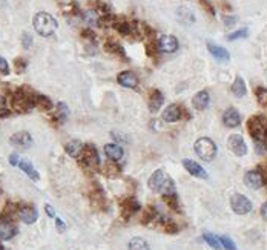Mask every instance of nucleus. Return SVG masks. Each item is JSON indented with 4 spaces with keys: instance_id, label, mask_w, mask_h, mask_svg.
I'll return each mask as SVG.
<instances>
[{
    "instance_id": "f257e3e1",
    "label": "nucleus",
    "mask_w": 267,
    "mask_h": 250,
    "mask_svg": "<svg viewBox=\"0 0 267 250\" xmlns=\"http://www.w3.org/2000/svg\"><path fill=\"white\" fill-rule=\"evenodd\" d=\"M149 189L154 191V192H160L163 193L164 196L169 195H175V186L174 181L170 180V176L163 171V169H158L155 171L151 178H149Z\"/></svg>"
},
{
    "instance_id": "f03ea898",
    "label": "nucleus",
    "mask_w": 267,
    "mask_h": 250,
    "mask_svg": "<svg viewBox=\"0 0 267 250\" xmlns=\"http://www.w3.org/2000/svg\"><path fill=\"white\" fill-rule=\"evenodd\" d=\"M34 29L41 37H49L57 31V20L49 13H39L34 17Z\"/></svg>"
},
{
    "instance_id": "7ed1b4c3",
    "label": "nucleus",
    "mask_w": 267,
    "mask_h": 250,
    "mask_svg": "<svg viewBox=\"0 0 267 250\" xmlns=\"http://www.w3.org/2000/svg\"><path fill=\"white\" fill-rule=\"evenodd\" d=\"M194 149L197 152V155L205 161H212L217 157V146L210 138L207 137H201L195 141Z\"/></svg>"
},
{
    "instance_id": "20e7f679",
    "label": "nucleus",
    "mask_w": 267,
    "mask_h": 250,
    "mask_svg": "<svg viewBox=\"0 0 267 250\" xmlns=\"http://www.w3.org/2000/svg\"><path fill=\"white\" fill-rule=\"evenodd\" d=\"M249 132L255 141L267 143V120L264 117H252L249 120Z\"/></svg>"
},
{
    "instance_id": "39448f33",
    "label": "nucleus",
    "mask_w": 267,
    "mask_h": 250,
    "mask_svg": "<svg viewBox=\"0 0 267 250\" xmlns=\"http://www.w3.org/2000/svg\"><path fill=\"white\" fill-rule=\"evenodd\" d=\"M230 207H232V211L237 215H246V213H249L253 209V206H252L249 198L241 195V193H233L232 195Z\"/></svg>"
},
{
    "instance_id": "423d86ee",
    "label": "nucleus",
    "mask_w": 267,
    "mask_h": 250,
    "mask_svg": "<svg viewBox=\"0 0 267 250\" xmlns=\"http://www.w3.org/2000/svg\"><path fill=\"white\" fill-rule=\"evenodd\" d=\"M82 163L86 166V168H97V166L100 164V157H99V152L97 149H95V146L92 144H86L83 148L82 154Z\"/></svg>"
},
{
    "instance_id": "0eeeda50",
    "label": "nucleus",
    "mask_w": 267,
    "mask_h": 250,
    "mask_svg": "<svg viewBox=\"0 0 267 250\" xmlns=\"http://www.w3.org/2000/svg\"><path fill=\"white\" fill-rule=\"evenodd\" d=\"M227 146L229 149L237 155V157H244L247 154V144L244 143V138L238 134H233L227 138Z\"/></svg>"
},
{
    "instance_id": "6e6552de",
    "label": "nucleus",
    "mask_w": 267,
    "mask_h": 250,
    "mask_svg": "<svg viewBox=\"0 0 267 250\" xmlns=\"http://www.w3.org/2000/svg\"><path fill=\"white\" fill-rule=\"evenodd\" d=\"M9 143H11L17 149H28L29 146L33 144V137H31L29 132L20 131V132H16L13 137L9 138Z\"/></svg>"
},
{
    "instance_id": "1a4fd4ad",
    "label": "nucleus",
    "mask_w": 267,
    "mask_h": 250,
    "mask_svg": "<svg viewBox=\"0 0 267 250\" xmlns=\"http://www.w3.org/2000/svg\"><path fill=\"white\" fill-rule=\"evenodd\" d=\"M223 123H224V126L226 128H238L240 124H241V115H240V112L235 109V108H229L224 111L223 114Z\"/></svg>"
},
{
    "instance_id": "9d476101",
    "label": "nucleus",
    "mask_w": 267,
    "mask_h": 250,
    "mask_svg": "<svg viewBox=\"0 0 267 250\" xmlns=\"http://www.w3.org/2000/svg\"><path fill=\"white\" fill-rule=\"evenodd\" d=\"M244 183L249 189H260L264 184V176L260 171H249L244 175Z\"/></svg>"
},
{
    "instance_id": "9b49d317",
    "label": "nucleus",
    "mask_w": 267,
    "mask_h": 250,
    "mask_svg": "<svg viewBox=\"0 0 267 250\" xmlns=\"http://www.w3.org/2000/svg\"><path fill=\"white\" fill-rule=\"evenodd\" d=\"M158 49L162 51V53H166V54L175 53V51L178 49V40L174 36H163V37H160V40H158Z\"/></svg>"
},
{
    "instance_id": "f8f14e48",
    "label": "nucleus",
    "mask_w": 267,
    "mask_h": 250,
    "mask_svg": "<svg viewBox=\"0 0 267 250\" xmlns=\"http://www.w3.org/2000/svg\"><path fill=\"white\" fill-rule=\"evenodd\" d=\"M183 166H185V169L192 175V176H197V178H207V172L201 168V166L197 163V161H194V160H189V158H186V160H183Z\"/></svg>"
},
{
    "instance_id": "ddd939ff",
    "label": "nucleus",
    "mask_w": 267,
    "mask_h": 250,
    "mask_svg": "<svg viewBox=\"0 0 267 250\" xmlns=\"http://www.w3.org/2000/svg\"><path fill=\"white\" fill-rule=\"evenodd\" d=\"M104 154L111 161H120V160H123L124 151L122 146L115 144V143H109L104 146Z\"/></svg>"
},
{
    "instance_id": "4468645a",
    "label": "nucleus",
    "mask_w": 267,
    "mask_h": 250,
    "mask_svg": "<svg viewBox=\"0 0 267 250\" xmlns=\"http://www.w3.org/2000/svg\"><path fill=\"white\" fill-rule=\"evenodd\" d=\"M117 80H119V83H120L122 86L131 88V89L137 88V85H138L137 76L134 74V72H131V71H123V72H120L119 77H117Z\"/></svg>"
},
{
    "instance_id": "2eb2a0df",
    "label": "nucleus",
    "mask_w": 267,
    "mask_h": 250,
    "mask_svg": "<svg viewBox=\"0 0 267 250\" xmlns=\"http://www.w3.org/2000/svg\"><path fill=\"white\" fill-rule=\"evenodd\" d=\"M19 218L25 224H33V223L37 221L39 213H37V211L34 209V207L25 206V207H20V209H19Z\"/></svg>"
},
{
    "instance_id": "dca6fc26",
    "label": "nucleus",
    "mask_w": 267,
    "mask_h": 250,
    "mask_svg": "<svg viewBox=\"0 0 267 250\" xmlns=\"http://www.w3.org/2000/svg\"><path fill=\"white\" fill-rule=\"evenodd\" d=\"M209 103H210V96L207 91H200L198 94H195V97L192 98V105L198 111L206 109L209 106Z\"/></svg>"
},
{
    "instance_id": "f3484780",
    "label": "nucleus",
    "mask_w": 267,
    "mask_h": 250,
    "mask_svg": "<svg viewBox=\"0 0 267 250\" xmlns=\"http://www.w3.org/2000/svg\"><path fill=\"white\" fill-rule=\"evenodd\" d=\"M17 233V227L9 223V221H2L0 223V239L2 241H8V239L14 238Z\"/></svg>"
},
{
    "instance_id": "a211bd4d",
    "label": "nucleus",
    "mask_w": 267,
    "mask_h": 250,
    "mask_svg": "<svg viewBox=\"0 0 267 250\" xmlns=\"http://www.w3.org/2000/svg\"><path fill=\"white\" fill-rule=\"evenodd\" d=\"M207 49H209V53L212 54V57H215L220 61H229V58H230V54H229L227 49L213 45V43H210V41L207 43Z\"/></svg>"
},
{
    "instance_id": "6ab92c4d",
    "label": "nucleus",
    "mask_w": 267,
    "mask_h": 250,
    "mask_svg": "<svg viewBox=\"0 0 267 250\" xmlns=\"http://www.w3.org/2000/svg\"><path fill=\"white\" fill-rule=\"evenodd\" d=\"M181 118V111L177 105H169L163 112V120L167 123H175Z\"/></svg>"
},
{
    "instance_id": "aec40b11",
    "label": "nucleus",
    "mask_w": 267,
    "mask_h": 250,
    "mask_svg": "<svg viewBox=\"0 0 267 250\" xmlns=\"http://www.w3.org/2000/svg\"><path fill=\"white\" fill-rule=\"evenodd\" d=\"M163 103H164L163 94L160 92V91H154L151 94V98H149V111H151V112H157L160 108L163 106Z\"/></svg>"
},
{
    "instance_id": "412c9836",
    "label": "nucleus",
    "mask_w": 267,
    "mask_h": 250,
    "mask_svg": "<svg viewBox=\"0 0 267 250\" xmlns=\"http://www.w3.org/2000/svg\"><path fill=\"white\" fill-rule=\"evenodd\" d=\"M19 168H20V171H23L31 180H34V181H39L40 180V175H39V172L34 169V166L31 164L29 161H26V160H20L19 161Z\"/></svg>"
},
{
    "instance_id": "4be33fe9",
    "label": "nucleus",
    "mask_w": 267,
    "mask_h": 250,
    "mask_svg": "<svg viewBox=\"0 0 267 250\" xmlns=\"http://www.w3.org/2000/svg\"><path fill=\"white\" fill-rule=\"evenodd\" d=\"M83 148H84V146H83L82 141H79V140H71V141L66 143L65 151H66L68 155H71V157L77 158V157H80V154H82Z\"/></svg>"
},
{
    "instance_id": "5701e85b",
    "label": "nucleus",
    "mask_w": 267,
    "mask_h": 250,
    "mask_svg": "<svg viewBox=\"0 0 267 250\" xmlns=\"http://www.w3.org/2000/svg\"><path fill=\"white\" fill-rule=\"evenodd\" d=\"M230 91H232V94H233V96L237 97V98L244 97V96H246V92H247V88H246L244 80H243L241 77H237V78H235V81H233V85H232Z\"/></svg>"
},
{
    "instance_id": "b1692460",
    "label": "nucleus",
    "mask_w": 267,
    "mask_h": 250,
    "mask_svg": "<svg viewBox=\"0 0 267 250\" xmlns=\"http://www.w3.org/2000/svg\"><path fill=\"white\" fill-rule=\"evenodd\" d=\"M138 209H140V204H138L137 201H134V200H127V201L123 204V216H124V218H129V216H132Z\"/></svg>"
},
{
    "instance_id": "393cba45",
    "label": "nucleus",
    "mask_w": 267,
    "mask_h": 250,
    "mask_svg": "<svg viewBox=\"0 0 267 250\" xmlns=\"http://www.w3.org/2000/svg\"><path fill=\"white\" fill-rule=\"evenodd\" d=\"M127 247H129V250H151L147 241L143 238H132Z\"/></svg>"
},
{
    "instance_id": "a878e982",
    "label": "nucleus",
    "mask_w": 267,
    "mask_h": 250,
    "mask_svg": "<svg viewBox=\"0 0 267 250\" xmlns=\"http://www.w3.org/2000/svg\"><path fill=\"white\" fill-rule=\"evenodd\" d=\"M203 239H205V241H206L213 250H221V249H223L220 238H217L215 235H212V233H205V235H203Z\"/></svg>"
},
{
    "instance_id": "bb28decb",
    "label": "nucleus",
    "mask_w": 267,
    "mask_h": 250,
    "mask_svg": "<svg viewBox=\"0 0 267 250\" xmlns=\"http://www.w3.org/2000/svg\"><path fill=\"white\" fill-rule=\"evenodd\" d=\"M104 49L108 51L109 54H115V56L124 57V49L119 43H115V41H108V43L104 45Z\"/></svg>"
},
{
    "instance_id": "cd10ccee",
    "label": "nucleus",
    "mask_w": 267,
    "mask_h": 250,
    "mask_svg": "<svg viewBox=\"0 0 267 250\" xmlns=\"http://www.w3.org/2000/svg\"><path fill=\"white\" fill-rule=\"evenodd\" d=\"M68 115H69V109H68V106L65 105V103H59L57 105V118L60 120V121H65L66 118H68Z\"/></svg>"
},
{
    "instance_id": "c85d7f7f",
    "label": "nucleus",
    "mask_w": 267,
    "mask_h": 250,
    "mask_svg": "<svg viewBox=\"0 0 267 250\" xmlns=\"http://www.w3.org/2000/svg\"><path fill=\"white\" fill-rule=\"evenodd\" d=\"M247 36H249L247 28H243V29H238V31H235V33L229 34L227 36V40L233 41V40H238V38H244V37H247Z\"/></svg>"
},
{
    "instance_id": "c756f323",
    "label": "nucleus",
    "mask_w": 267,
    "mask_h": 250,
    "mask_svg": "<svg viewBox=\"0 0 267 250\" xmlns=\"http://www.w3.org/2000/svg\"><path fill=\"white\" fill-rule=\"evenodd\" d=\"M256 98H258L260 105L263 108H267V89H264V88L256 89Z\"/></svg>"
},
{
    "instance_id": "7c9ffc66",
    "label": "nucleus",
    "mask_w": 267,
    "mask_h": 250,
    "mask_svg": "<svg viewBox=\"0 0 267 250\" xmlns=\"http://www.w3.org/2000/svg\"><path fill=\"white\" fill-rule=\"evenodd\" d=\"M36 106H40V108H43V109H51L52 108L49 98L43 97V96H37L36 97Z\"/></svg>"
},
{
    "instance_id": "2f4dec72",
    "label": "nucleus",
    "mask_w": 267,
    "mask_h": 250,
    "mask_svg": "<svg viewBox=\"0 0 267 250\" xmlns=\"http://www.w3.org/2000/svg\"><path fill=\"white\" fill-rule=\"evenodd\" d=\"M220 241H221V246L226 250H238L237 246H235V243L232 241V238H229V236H221Z\"/></svg>"
},
{
    "instance_id": "473e14b6",
    "label": "nucleus",
    "mask_w": 267,
    "mask_h": 250,
    "mask_svg": "<svg viewBox=\"0 0 267 250\" xmlns=\"http://www.w3.org/2000/svg\"><path fill=\"white\" fill-rule=\"evenodd\" d=\"M22 45L25 49L31 48V45H33V37H31V34H28V33L22 34Z\"/></svg>"
},
{
    "instance_id": "72a5a7b5",
    "label": "nucleus",
    "mask_w": 267,
    "mask_h": 250,
    "mask_svg": "<svg viewBox=\"0 0 267 250\" xmlns=\"http://www.w3.org/2000/svg\"><path fill=\"white\" fill-rule=\"evenodd\" d=\"M0 72L2 74H9V65L3 57H0Z\"/></svg>"
},
{
    "instance_id": "f704fd0d",
    "label": "nucleus",
    "mask_w": 267,
    "mask_h": 250,
    "mask_svg": "<svg viewBox=\"0 0 267 250\" xmlns=\"http://www.w3.org/2000/svg\"><path fill=\"white\" fill-rule=\"evenodd\" d=\"M16 65H17V71H19V72H22V71H25L26 61H25L23 58H20V60L17 58V60H16Z\"/></svg>"
},
{
    "instance_id": "c9c22d12",
    "label": "nucleus",
    "mask_w": 267,
    "mask_h": 250,
    "mask_svg": "<svg viewBox=\"0 0 267 250\" xmlns=\"http://www.w3.org/2000/svg\"><path fill=\"white\" fill-rule=\"evenodd\" d=\"M237 23V17H224V25L226 26H232V25H235Z\"/></svg>"
},
{
    "instance_id": "e433bc0d",
    "label": "nucleus",
    "mask_w": 267,
    "mask_h": 250,
    "mask_svg": "<svg viewBox=\"0 0 267 250\" xmlns=\"http://www.w3.org/2000/svg\"><path fill=\"white\" fill-rule=\"evenodd\" d=\"M9 112H5V98L3 96H0V115H6Z\"/></svg>"
},
{
    "instance_id": "4c0bfd02",
    "label": "nucleus",
    "mask_w": 267,
    "mask_h": 250,
    "mask_svg": "<svg viewBox=\"0 0 267 250\" xmlns=\"http://www.w3.org/2000/svg\"><path fill=\"white\" fill-rule=\"evenodd\" d=\"M56 226H57V229H59V232H65V229H66V226H65V223H63L60 218H57L56 220Z\"/></svg>"
},
{
    "instance_id": "58836bf2",
    "label": "nucleus",
    "mask_w": 267,
    "mask_h": 250,
    "mask_svg": "<svg viewBox=\"0 0 267 250\" xmlns=\"http://www.w3.org/2000/svg\"><path fill=\"white\" fill-rule=\"evenodd\" d=\"M261 216H263V220L267 221V201L261 206Z\"/></svg>"
},
{
    "instance_id": "ea45409f",
    "label": "nucleus",
    "mask_w": 267,
    "mask_h": 250,
    "mask_svg": "<svg viewBox=\"0 0 267 250\" xmlns=\"http://www.w3.org/2000/svg\"><path fill=\"white\" fill-rule=\"evenodd\" d=\"M45 211H46V213H48V216H56V213H54V209H52V207L49 206V204H46L45 206Z\"/></svg>"
},
{
    "instance_id": "a19ab883",
    "label": "nucleus",
    "mask_w": 267,
    "mask_h": 250,
    "mask_svg": "<svg viewBox=\"0 0 267 250\" xmlns=\"http://www.w3.org/2000/svg\"><path fill=\"white\" fill-rule=\"evenodd\" d=\"M9 161H11V164H19V163H17V155H13L11 160H9Z\"/></svg>"
},
{
    "instance_id": "79ce46f5",
    "label": "nucleus",
    "mask_w": 267,
    "mask_h": 250,
    "mask_svg": "<svg viewBox=\"0 0 267 250\" xmlns=\"http://www.w3.org/2000/svg\"><path fill=\"white\" fill-rule=\"evenodd\" d=\"M266 184H267V175H266Z\"/></svg>"
}]
</instances>
